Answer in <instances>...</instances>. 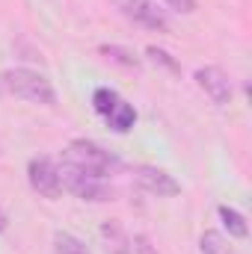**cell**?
Listing matches in <instances>:
<instances>
[{
	"label": "cell",
	"instance_id": "obj_1",
	"mask_svg": "<svg viewBox=\"0 0 252 254\" xmlns=\"http://www.w3.org/2000/svg\"><path fill=\"white\" fill-rule=\"evenodd\" d=\"M3 92H12L15 98L27 101V104H42V107H54L57 104V92L51 86V80L33 68H9L0 74Z\"/></svg>",
	"mask_w": 252,
	"mask_h": 254
},
{
	"label": "cell",
	"instance_id": "obj_2",
	"mask_svg": "<svg viewBox=\"0 0 252 254\" xmlns=\"http://www.w3.org/2000/svg\"><path fill=\"white\" fill-rule=\"evenodd\" d=\"M60 184H63V190H68L80 201H110L113 198V187L107 184V178L92 175L86 169H77L65 160L60 166Z\"/></svg>",
	"mask_w": 252,
	"mask_h": 254
},
{
	"label": "cell",
	"instance_id": "obj_3",
	"mask_svg": "<svg viewBox=\"0 0 252 254\" xmlns=\"http://www.w3.org/2000/svg\"><path fill=\"white\" fill-rule=\"evenodd\" d=\"M63 160L71 163V166H77V169L92 172V175H101V178H107L119 166V160L110 151H104L98 142H92V139H71L63 154Z\"/></svg>",
	"mask_w": 252,
	"mask_h": 254
},
{
	"label": "cell",
	"instance_id": "obj_4",
	"mask_svg": "<svg viewBox=\"0 0 252 254\" xmlns=\"http://www.w3.org/2000/svg\"><path fill=\"white\" fill-rule=\"evenodd\" d=\"M27 181H30V190L48 201L60 198L63 195V184H60V166L51 160V157H33L27 163Z\"/></svg>",
	"mask_w": 252,
	"mask_h": 254
},
{
	"label": "cell",
	"instance_id": "obj_5",
	"mask_svg": "<svg viewBox=\"0 0 252 254\" xmlns=\"http://www.w3.org/2000/svg\"><path fill=\"white\" fill-rule=\"evenodd\" d=\"M119 9L127 21L145 27V30H154V33H166L169 30V18H166V9H160L154 0H119Z\"/></svg>",
	"mask_w": 252,
	"mask_h": 254
},
{
	"label": "cell",
	"instance_id": "obj_6",
	"mask_svg": "<svg viewBox=\"0 0 252 254\" xmlns=\"http://www.w3.org/2000/svg\"><path fill=\"white\" fill-rule=\"evenodd\" d=\"M133 181H136V187L142 192L157 195V198H175L181 192V184L169 172H163L157 166H136L133 169Z\"/></svg>",
	"mask_w": 252,
	"mask_h": 254
},
{
	"label": "cell",
	"instance_id": "obj_7",
	"mask_svg": "<svg viewBox=\"0 0 252 254\" xmlns=\"http://www.w3.org/2000/svg\"><path fill=\"white\" fill-rule=\"evenodd\" d=\"M193 77H196V86L211 98V104H217V107L232 104V80H229V74L223 68L205 65V68H196Z\"/></svg>",
	"mask_w": 252,
	"mask_h": 254
},
{
	"label": "cell",
	"instance_id": "obj_8",
	"mask_svg": "<svg viewBox=\"0 0 252 254\" xmlns=\"http://www.w3.org/2000/svg\"><path fill=\"white\" fill-rule=\"evenodd\" d=\"M101 240H104V246H107L110 254H130V237L125 234V228L116 219L101 225Z\"/></svg>",
	"mask_w": 252,
	"mask_h": 254
},
{
	"label": "cell",
	"instance_id": "obj_9",
	"mask_svg": "<svg viewBox=\"0 0 252 254\" xmlns=\"http://www.w3.org/2000/svg\"><path fill=\"white\" fill-rule=\"evenodd\" d=\"M104 119H107V125L113 127L116 133H127L130 127L136 125V110H133V104H127L125 98H119L116 107H113Z\"/></svg>",
	"mask_w": 252,
	"mask_h": 254
},
{
	"label": "cell",
	"instance_id": "obj_10",
	"mask_svg": "<svg viewBox=\"0 0 252 254\" xmlns=\"http://www.w3.org/2000/svg\"><path fill=\"white\" fill-rule=\"evenodd\" d=\"M217 213H220V222H223V228L229 231V237H235V240H247V237H250V228H247L244 213H238V210L229 207V204H220Z\"/></svg>",
	"mask_w": 252,
	"mask_h": 254
},
{
	"label": "cell",
	"instance_id": "obj_11",
	"mask_svg": "<svg viewBox=\"0 0 252 254\" xmlns=\"http://www.w3.org/2000/svg\"><path fill=\"white\" fill-rule=\"evenodd\" d=\"M199 252L202 254H238L235 246L220 234V231H205L199 237Z\"/></svg>",
	"mask_w": 252,
	"mask_h": 254
},
{
	"label": "cell",
	"instance_id": "obj_12",
	"mask_svg": "<svg viewBox=\"0 0 252 254\" xmlns=\"http://www.w3.org/2000/svg\"><path fill=\"white\" fill-rule=\"evenodd\" d=\"M54 254H92L89 246L83 240H77L74 234L68 231H57L54 234Z\"/></svg>",
	"mask_w": 252,
	"mask_h": 254
},
{
	"label": "cell",
	"instance_id": "obj_13",
	"mask_svg": "<svg viewBox=\"0 0 252 254\" xmlns=\"http://www.w3.org/2000/svg\"><path fill=\"white\" fill-rule=\"evenodd\" d=\"M116 101H119V95H116L113 89H107V86H98V89L92 92V110H95L98 116H107V113L116 107Z\"/></svg>",
	"mask_w": 252,
	"mask_h": 254
},
{
	"label": "cell",
	"instance_id": "obj_14",
	"mask_svg": "<svg viewBox=\"0 0 252 254\" xmlns=\"http://www.w3.org/2000/svg\"><path fill=\"white\" fill-rule=\"evenodd\" d=\"M101 54H104L107 60H113V63L125 65V68H139V57H136V54H130V51L122 48V45H104V48H101Z\"/></svg>",
	"mask_w": 252,
	"mask_h": 254
},
{
	"label": "cell",
	"instance_id": "obj_15",
	"mask_svg": "<svg viewBox=\"0 0 252 254\" xmlns=\"http://www.w3.org/2000/svg\"><path fill=\"white\" fill-rule=\"evenodd\" d=\"M145 54H148V60H151L154 65H163V68H169L172 74H178V71H181V65L175 63V60H172V57H169V54H166L163 48H154V45H151V48H148Z\"/></svg>",
	"mask_w": 252,
	"mask_h": 254
},
{
	"label": "cell",
	"instance_id": "obj_16",
	"mask_svg": "<svg viewBox=\"0 0 252 254\" xmlns=\"http://www.w3.org/2000/svg\"><path fill=\"white\" fill-rule=\"evenodd\" d=\"M130 254H157V249L151 246V240H148L145 234H136V237L130 240Z\"/></svg>",
	"mask_w": 252,
	"mask_h": 254
},
{
	"label": "cell",
	"instance_id": "obj_17",
	"mask_svg": "<svg viewBox=\"0 0 252 254\" xmlns=\"http://www.w3.org/2000/svg\"><path fill=\"white\" fill-rule=\"evenodd\" d=\"M169 9H175V12H181V15H193L196 9H199V3L196 0H163Z\"/></svg>",
	"mask_w": 252,
	"mask_h": 254
},
{
	"label": "cell",
	"instance_id": "obj_18",
	"mask_svg": "<svg viewBox=\"0 0 252 254\" xmlns=\"http://www.w3.org/2000/svg\"><path fill=\"white\" fill-rule=\"evenodd\" d=\"M6 225H9V219H6V213H3V207H0V234L6 231Z\"/></svg>",
	"mask_w": 252,
	"mask_h": 254
},
{
	"label": "cell",
	"instance_id": "obj_19",
	"mask_svg": "<svg viewBox=\"0 0 252 254\" xmlns=\"http://www.w3.org/2000/svg\"><path fill=\"white\" fill-rule=\"evenodd\" d=\"M0 95H3V83H0Z\"/></svg>",
	"mask_w": 252,
	"mask_h": 254
}]
</instances>
